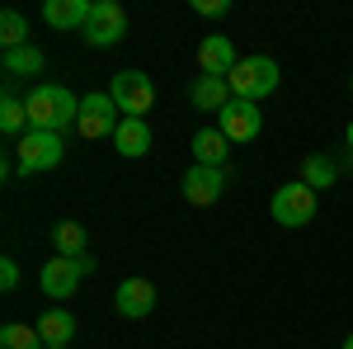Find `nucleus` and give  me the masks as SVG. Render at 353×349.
Returning a JSON list of instances; mask_svg holds the SVG:
<instances>
[{
	"label": "nucleus",
	"instance_id": "f257e3e1",
	"mask_svg": "<svg viewBox=\"0 0 353 349\" xmlns=\"http://www.w3.org/2000/svg\"><path fill=\"white\" fill-rule=\"evenodd\" d=\"M24 104H28V128H38V133H66L81 118V100L66 85H33Z\"/></svg>",
	"mask_w": 353,
	"mask_h": 349
},
{
	"label": "nucleus",
	"instance_id": "f03ea898",
	"mask_svg": "<svg viewBox=\"0 0 353 349\" xmlns=\"http://www.w3.org/2000/svg\"><path fill=\"white\" fill-rule=\"evenodd\" d=\"M226 85H231V95H236V100L259 104L264 95L278 90V62H273V57H241V62H236V71L226 76Z\"/></svg>",
	"mask_w": 353,
	"mask_h": 349
},
{
	"label": "nucleus",
	"instance_id": "7ed1b4c3",
	"mask_svg": "<svg viewBox=\"0 0 353 349\" xmlns=\"http://www.w3.org/2000/svg\"><path fill=\"white\" fill-rule=\"evenodd\" d=\"M66 156V137L61 133H38V128H28L19 137V147H14V165L24 170V175H43V170H57Z\"/></svg>",
	"mask_w": 353,
	"mask_h": 349
},
{
	"label": "nucleus",
	"instance_id": "20e7f679",
	"mask_svg": "<svg viewBox=\"0 0 353 349\" xmlns=\"http://www.w3.org/2000/svg\"><path fill=\"white\" fill-rule=\"evenodd\" d=\"M269 213H273V222H278V227H306V222L316 217V189L301 185V180L273 189Z\"/></svg>",
	"mask_w": 353,
	"mask_h": 349
},
{
	"label": "nucleus",
	"instance_id": "39448f33",
	"mask_svg": "<svg viewBox=\"0 0 353 349\" xmlns=\"http://www.w3.org/2000/svg\"><path fill=\"white\" fill-rule=\"evenodd\" d=\"M94 269V260L90 255H81V260H66V255H52L48 265H43V274H38V283H43V293L52 297V302H66V297L81 288V279Z\"/></svg>",
	"mask_w": 353,
	"mask_h": 349
},
{
	"label": "nucleus",
	"instance_id": "423d86ee",
	"mask_svg": "<svg viewBox=\"0 0 353 349\" xmlns=\"http://www.w3.org/2000/svg\"><path fill=\"white\" fill-rule=\"evenodd\" d=\"M118 123H123V109L113 104V95L94 90V95H85V100H81V118H76V133H81V137H90V142L113 137V133H118Z\"/></svg>",
	"mask_w": 353,
	"mask_h": 349
},
{
	"label": "nucleus",
	"instance_id": "0eeeda50",
	"mask_svg": "<svg viewBox=\"0 0 353 349\" xmlns=\"http://www.w3.org/2000/svg\"><path fill=\"white\" fill-rule=\"evenodd\" d=\"M109 95H113V104L123 109V118H146L151 104H156V85H151V76H141V71H118Z\"/></svg>",
	"mask_w": 353,
	"mask_h": 349
},
{
	"label": "nucleus",
	"instance_id": "6e6552de",
	"mask_svg": "<svg viewBox=\"0 0 353 349\" xmlns=\"http://www.w3.org/2000/svg\"><path fill=\"white\" fill-rule=\"evenodd\" d=\"M81 33H85L90 48H113V43H123V33H128V10H123L118 0H94L90 24H85Z\"/></svg>",
	"mask_w": 353,
	"mask_h": 349
},
{
	"label": "nucleus",
	"instance_id": "1a4fd4ad",
	"mask_svg": "<svg viewBox=\"0 0 353 349\" xmlns=\"http://www.w3.org/2000/svg\"><path fill=\"white\" fill-rule=\"evenodd\" d=\"M217 128L226 133V142H254L259 128H264V113H259V104H250V100H231L217 113Z\"/></svg>",
	"mask_w": 353,
	"mask_h": 349
},
{
	"label": "nucleus",
	"instance_id": "9d476101",
	"mask_svg": "<svg viewBox=\"0 0 353 349\" xmlns=\"http://www.w3.org/2000/svg\"><path fill=\"white\" fill-rule=\"evenodd\" d=\"M113 307L128 317V321H141L156 312V283L151 279H123L118 293H113Z\"/></svg>",
	"mask_w": 353,
	"mask_h": 349
},
{
	"label": "nucleus",
	"instance_id": "9b49d317",
	"mask_svg": "<svg viewBox=\"0 0 353 349\" xmlns=\"http://www.w3.org/2000/svg\"><path fill=\"white\" fill-rule=\"evenodd\" d=\"M221 189H226V175H221L217 165H189V175H184V198H189L193 208H208V203H217Z\"/></svg>",
	"mask_w": 353,
	"mask_h": 349
},
{
	"label": "nucleus",
	"instance_id": "f8f14e48",
	"mask_svg": "<svg viewBox=\"0 0 353 349\" xmlns=\"http://www.w3.org/2000/svg\"><path fill=\"white\" fill-rule=\"evenodd\" d=\"M236 62H241V57L231 48V38H221V33H208V38L198 43V71H203V76H221V81H226V76L236 71Z\"/></svg>",
	"mask_w": 353,
	"mask_h": 349
},
{
	"label": "nucleus",
	"instance_id": "ddd939ff",
	"mask_svg": "<svg viewBox=\"0 0 353 349\" xmlns=\"http://www.w3.org/2000/svg\"><path fill=\"white\" fill-rule=\"evenodd\" d=\"M113 151L128 156V161L146 156V151H151V128H146V118H123L118 133H113Z\"/></svg>",
	"mask_w": 353,
	"mask_h": 349
},
{
	"label": "nucleus",
	"instance_id": "4468645a",
	"mask_svg": "<svg viewBox=\"0 0 353 349\" xmlns=\"http://www.w3.org/2000/svg\"><path fill=\"white\" fill-rule=\"evenodd\" d=\"M189 100H193V109H203V113H221L236 95H231V85L221 81V76H198V81L189 85Z\"/></svg>",
	"mask_w": 353,
	"mask_h": 349
},
{
	"label": "nucleus",
	"instance_id": "2eb2a0df",
	"mask_svg": "<svg viewBox=\"0 0 353 349\" xmlns=\"http://www.w3.org/2000/svg\"><path fill=\"white\" fill-rule=\"evenodd\" d=\"M90 10H94V0H48L43 19L52 28H85L90 24Z\"/></svg>",
	"mask_w": 353,
	"mask_h": 349
},
{
	"label": "nucleus",
	"instance_id": "dca6fc26",
	"mask_svg": "<svg viewBox=\"0 0 353 349\" xmlns=\"http://www.w3.org/2000/svg\"><path fill=\"white\" fill-rule=\"evenodd\" d=\"M226 151H231V142H226L221 128H198V133H193V156H198V165H217L221 170Z\"/></svg>",
	"mask_w": 353,
	"mask_h": 349
},
{
	"label": "nucleus",
	"instance_id": "f3484780",
	"mask_svg": "<svg viewBox=\"0 0 353 349\" xmlns=\"http://www.w3.org/2000/svg\"><path fill=\"white\" fill-rule=\"evenodd\" d=\"M38 335H43V345H66V340L76 335V317H71L66 307H48V312L38 317Z\"/></svg>",
	"mask_w": 353,
	"mask_h": 349
},
{
	"label": "nucleus",
	"instance_id": "a211bd4d",
	"mask_svg": "<svg viewBox=\"0 0 353 349\" xmlns=\"http://www.w3.org/2000/svg\"><path fill=\"white\" fill-rule=\"evenodd\" d=\"M85 227L81 222H57L52 227V245H57V255H66V260H81L85 255Z\"/></svg>",
	"mask_w": 353,
	"mask_h": 349
},
{
	"label": "nucleus",
	"instance_id": "6ab92c4d",
	"mask_svg": "<svg viewBox=\"0 0 353 349\" xmlns=\"http://www.w3.org/2000/svg\"><path fill=\"white\" fill-rule=\"evenodd\" d=\"M334 175H339L334 161L321 156V151H311V156L301 161V185H311V189H330V185H334Z\"/></svg>",
	"mask_w": 353,
	"mask_h": 349
},
{
	"label": "nucleus",
	"instance_id": "aec40b11",
	"mask_svg": "<svg viewBox=\"0 0 353 349\" xmlns=\"http://www.w3.org/2000/svg\"><path fill=\"white\" fill-rule=\"evenodd\" d=\"M38 71H43V53H38L33 43L5 53V76H38Z\"/></svg>",
	"mask_w": 353,
	"mask_h": 349
},
{
	"label": "nucleus",
	"instance_id": "412c9836",
	"mask_svg": "<svg viewBox=\"0 0 353 349\" xmlns=\"http://www.w3.org/2000/svg\"><path fill=\"white\" fill-rule=\"evenodd\" d=\"M0 128H5L10 137H24L28 133V104H24V100H14V95L0 100Z\"/></svg>",
	"mask_w": 353,
	"mask_h": 349
},
{
	"label": "nucleus",
	"instance_id": "4be33fe9",
	"mask_svg": "<svg viewBox=\"0 0 353 349\" xmlns=\"http://www.w3.org/2000/svg\"><path fill=\"white\" fill-rule=\"evenodd\" d=\"M0 349H48V345H43V335H38V326L10 321L5 330H0Z\"/></svg>",
	"mask_w": 353,
	"mask_h": 349
},
{
	"label": "nucleus",
	"instance_id": "5701e85b",
	"mask_svg": "<svg viewBox=\"0 0 353 349\" xmlns=\"http://www.w3.org/2000/svg\"><path fill=\"white\" fill-rule=\"evenodd\" d=\"M0 43H5V53L28 48V24H24L19 10H5V15H0Z\"/></svg>",
	"mask_w": 353,
	"mask_h": 349
},
{
	"label": "nucleus",
	"instance_id": "b1692460",
	"mask_svg": "<svg viewBox=\"0 0 353 349\" xmlns=\"http://www.w3.org/2000/svg\"><path fill=\"white\" fill-rule=\"evenodd\" d=\"M0 288H5V293L19 288V265H14V260H0Z\"/></svg>",
	"mask_w": 353,
	"mask_h": 349
},
{
	"label": "nucleus",
	"instance_id": "393cba45",
	"mask_svg": "<svg viewBox=\"0 0 353 349\" xmlns=\"http://www.w3.org/2000/svg\"><path fill=\"white\" fill-rule=\"evenodd\" d=\"M193 10H198V15H226V10H231V0H193Z\"/></svg>",
	"mask_w": 353,
	"mask_h": 349
},
{
	"label": "nucleus",
	"instance_id": "a878e982",
	"mask_svg": "<svg viewBox=\"0 0 353 349\" xmlns=\"http://www.w3.org/2000/svg\"><path fill=\"white\" fill-rule=\"evenodd\" d=\"M344 349H353V335H349V340H344Z\"/></svg>",
	"mask_w": 353,
	"mask_h": 349
},
{
	"label": "nucleus",
	"instance_id": "bb28decb",
	"mask_svg": "<svg viewBox=\"0 0 353 349\" xmlns=\"http://www.w3.org/2000/svg\"><path fill=\"white\" fill-rule=\"evenodd\" d=\"M48 349H71V345H48Z\"/></svg>",
	"mask_w": 353,
	"mask_h": 349
},
{
	"label": "nucleus",
	"instance_id": "cd10ccee",
	"mask_svg": "<svg viewBox=\"0 0 353 349\" xmlns=\"http://www.w3.org/2000/svg\"><path fill=\"white\" fill-rule=\"evenodd\" d=\"M349 147H353V123H349Z\"/></svg>",
	"mask_w": 353,
	"mask_h": 349
}]
</instances>
